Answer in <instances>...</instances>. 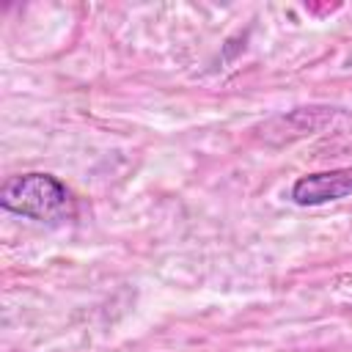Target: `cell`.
Returning a JSON list of instances; mask_svg holds the SVG:
<instances>
[{"label":"cell","mask_w":352,"mask_h":352,"mask_svg":"<svg viewBox=\"0 0 352 352\" xmlns=\"http://www.w3.org/2000/svg\"><path fill=\"white\" fill-rule=\"evenodd\" d=\"M0 206L6 212L30 220H66L74 212L72 192L66 184L50 173H22L11 176L0 187Z\"/></svg>","instance_id":"cell-1"},{"label":"cell","mask_w":352,"mask_h":352,"mask_svg":"<svg viewBox=\"0 0 352 352\" xmlns=\"http://www.w3.org/2000/svg\"><path fill=\"white\" fill-rule=\"evenodd\" d=\"M289 195L297 206H319V204L352 195V168H336V170L300 176L292 184Z\"/></svg>","instance_id":"cell-2"}]
</instances>
